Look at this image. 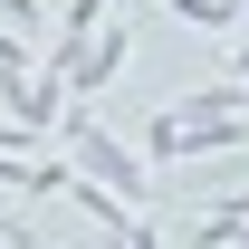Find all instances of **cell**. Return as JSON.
Segmentation results:
<instances>
[{
    "label": "cell",
    "mask_w": 249,
    "mask_h": 249,
    "mask_svg": "<svg viewBox=\"0 0 249 249\" xmlns=\"http://www.w3.org/2000/svg\"><path fill=\"white\" fill-rule=\"evenodd\" d=\"M48 144L67 154V173H77V182L115 192V201H134V211L154 201V163L134 154V144H124L115 124H96V106H87V96H67V106H58V124H48Z\"/></svg>",
    "instance_id": "1"
},
{
    "label": "cell",
    "mask_w": 249,
    "mask_h": 249,
    "mask_svg": "<svg viewBox=\"0 0 249 249\" xmlns=\"http://www.w3.org/2000/svg\"><path fill=\"white\" fill-rule=\"evenodd\" d=\"M124 58H134V19H115V10H106V19H96V29L77 38V48H67L58 87H67V96H87V106H96V96H106V87L124 77Z\"/></svg>",
    "instance_id": "2"
},
{
    "label": "cell",
    "mask_w": 249,
    "mask_h": 249,
    "mask_svg": "<svg viewBox=\"0 0 249 249\" xmlns=\"http://www.w3.org/2000/svg\"><path fill=\"white\" fill-rule=\"evenodd\" d=\"M58 106H67V87H58L38 58H29V67H0V115H10V124H38V134H48Z\"/></svg>",
    "instance_id": "3"
},
{
    "label": "cell",
    "mask_w": 249,
    "mask_h": 249,
    "mask_svg": "<svg viewBox=\"0 0 249 249\" xmlns=\"http://www.w3.org/2000/svg\"><path fill=\"white\" fill-rule=\"evenodd\" d=\"M249 240V192H230V201H201L192 211V249H240Z\"/></svg>",
    "instance_id": "4"
},
{
    "label": "cell",
    "mask_w": 249,
    "mask_h": 249,
    "mask_svg": "<svg viewBox=\"0 0 249 249\" xmlns=\"http://www.w3.org/2000/svg\"><path fill=\"white\" fill-rule=\"evenodd\" d=\"M106 249H163V230L144 211H115V220H106Z\"/></svg>",
    "instance_id": "5"
},
{
    "label": "cell",
    "mask_w": 249,
    "mask_h": 249,
    "mask_svg": "<svg viewBox=\"0 0 249 249\" xmlns=\"http://www.w3.org/2000/svg\"><path fill=\"white\" fill-rule=\"evenodd\" d=\"M0 29H19L38 48V29H48V0H0Z\"/></svg>",
    "instance_id": "6"
},
{
    "label": "cell",
    "mask_w": 249,
    "mask_h": 249,
    "mask_svg": "<svg viewBox=\"0 0 249 249\" xmlns=\"http://www.w3.org/2000/svg\"><path fill=\"white\" fill-rule=\"evenodd\" d=\"M38 144H48L38 124H10V115H0V154H38Z\"/></svg>",
    "instance_id": "7"
},
{
    "label": "cell",
    "mask_w": 249,
    "mask_h": 249,
    "mask_svg": "<svg viewBox=\"0 0 249 249\" xmlns=\"http://www.w3.org/2000/svg\"><path fill=\"white\" fill-rule=\"evenodd\" d=\"M29 58H38L29 38H19V29H0V67H29Z\"/></svg>",
    "instance_id": "8"
},
{
    "label": "cell",
    "mask_w": 249,
    "mask_h": 249,
    "mask_svg": "<svg viewBox=\"0 0 249 249\" xmlns=\"http://www.w3.org/2000/svg\"><path fill=\"white\" fill-rule=\"evenodd\" d=\"M0 249H48V240H38L29 220H0Z\"/></svg>",
    "instance_id": "9"
},
{
    "label": "cell",
    "mask_w": 249,
    "mask_h": 249,
    "mask_svg": "<svg viewBox=\"0 0 249 249\" xmlns=\"http://www.w3.org/2000/svg\"><path fill=\"white\" fill-rule=\"evenodd\" d=\"M230 77H240V87H249V38H240V48H230Z\"/></svg>",
    "instance_id": "10"
}]
</instances>
